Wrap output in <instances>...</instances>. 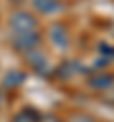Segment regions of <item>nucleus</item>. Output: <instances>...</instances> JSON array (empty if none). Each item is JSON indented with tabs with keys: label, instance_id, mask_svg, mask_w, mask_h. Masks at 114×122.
Here are the masks:
<instances>
[{
	"label": "nucleus",
	"instance_id": "nucleus-1",
	"mask_svg": "<svg viewBox=\"0 0 114 122\" xmlns=\"http://www.w3.org/2000/svg\"><path fill=\"white\" fill-rule=\"evenodd\" d=\"M10 25H11L13 32H15V34H19V32L36 30V25H38V23H36V19H34L30 13H27V11H19V13H13V17H11Z\"/></svg>",
	"mask_w": 114,
	"mask_h": 122
},
{
	"label": "nucleus",
	"instance_id": "nucleus-3",
	"mask_svg": "<svg viewBox=\"0 0 114 122\" xmlns=\"http://www.w3.org/2000/svg\"><path fill=\"white\" fill-rule=\"evenodd\" d=\"M34 6H36L42 13H46V15L55 13V11H59V10L63 8L57 0H34Z\"/></svg>",
	"mask_w": 114,
	"mask_h": 122
},
{
	"label": "nucleus",
	"instance_id": "nucleus-2",
	"mask_svg": "<svg viewBox=\"0 0 114 122\" xmlns=\"http://www.w3.org/2000/svg\"><path fill=\"white\" fill-rule=\"evenodd\" d=\"M40 44V34L36 30H28V32H19L13 38V48L21 50V51H32L36 50Z\"/></svg>",
	"mask_w": 114,
	"mask_h": 122
},
{
	"label": "nucleus",
	"instance_id": "nucleus-4",
	"mask_svg": "<svg viewBox=\"0 0 114 122\" xmlns=\"http://www.w3.org/2000/svg\"><path fill=\"white\" fill-rule=\"evenodd\" d=\"M0 105H2V93H0Z\"/></svg>",
	"mask_w": 114,
	"mask_h": 122
}]
</instances>
